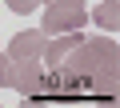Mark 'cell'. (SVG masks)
Wrapping results in <instances>:
<instances>
[{
    "label": "cell",
    "instance_id": "cell-1",
    "mask_svg": "<svg viewBox=\"0 0 120 108\" xmlns=\"http://www.w3.org/2000/svg\"><path fill=\"white\" fill-rule=\"evenodd\" d=\"M44 36H56V32H72L88 20V8H84V0H56V4H44Z\"/></svg>",
    "mask_w": 120,
    "mask_h": 108
},
{
    "label": "cell",
    "instance_id": "cell-2",
    "mask_svg": "<svg viewBox=\"0 0 120 108\" xmlns=\"http://www.w3.org/2000/svg\"><path fill=\"white\" fill-rule=\"evenodd\" d=\"M44 80H48V72L40 68V56H32V60H16V80H12V88H16L24 100L44 96Z\"/></svg>",
    "mask_w": 120,
    "mask_h": 108
},
{
    "label": "cell",
    "instance_id": "cell-3",
    "mask_svg": "<svg viewBox=\"0 0 120 108\" xmlns=\"http://www.w3.org/2000/svg\"><path fill=\"white\" fill-rule=\"evenodd\" d=\"M44 32H36V28H24V32H16L12 36V44H8V56L12 60H32V56H40L44 52Z\"/></svg>",
    "mask_w": 120,
    "mask_h": 108
},
{
    "label": "cell",
    "instance_id": "cell-4",
    "mask_svg": "<svg viewBox=\"0 0 120 108\" xmlns=\"http://www.w3.org/2000/svg\"><path fill=\"white\" fill-rule=\"evenodd\" d=\"M80 40H84L80 28H72V32H56V40H44V60H48L52 68H60V64H64V56H68Z\"/></svg>",
    "mask_w": 120,
    "mask_h": 108
},
{
    "label": "cell",
    "instance_id": "cell-5",
    "mask_svg": "<svg viewBox=\"0 0 120 108\" xmlns=\"http://www.w3.org/2000/svg\"><path fill=\"white\" fill-rule=\"evenodd\" d=\"M92 20H96L104 32H116V28H120V4H116V0H104V4L92 12Z\"/></svg>",
    "mask_w": 120,
    "mask_h": 108
},
{
    "label": "cell",
    "instance_id": "cell-6",
    "mask_svg": "<svg viewBox=\"0 0 120 108\" xmlns=\"http://www.w3.org/2000/svg\"><path fill=\"white\" fill-rule=\"evenodd\" d=\"M12 80H16V60L0 52V88H12Z\"/></svg>",
    "mask_w": 120,
    "mask_h": 108
},
{
    "label": "cell",
    "instance_id": "cell-7",
    "mask_svg": "<svg viewBox=\"0 0 120 108\" xmlns=\"http://www.w3.org/2000/svg\"><path fill=\"white\" fill-rule=\"evenodd\" d=\"M36 8H40V0H8V12H20V16L36 12Z\"/></svg>",
    "mask_w": 120,
    "mask_h": 108
},
{
    "label": "cell",
    "instance_id": "cell-8",
    "mask_svg": "<svg viewBox=\"0 0 120 108\" xmlns=\"http://www.w3.org/2000/svg\"><path fill=\"white\" fill-rule=\"evenodd\" d=\"M40 4H56V0H40Z\"/></svg>",
    "mask_w": 120,
    "mask_h": 108
}]
</instances>
